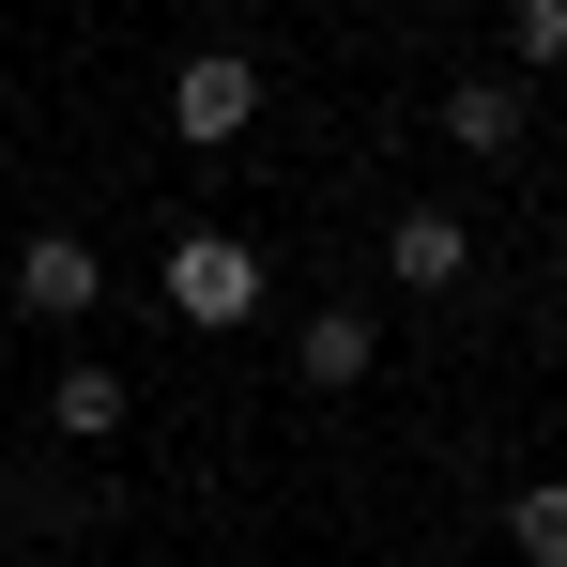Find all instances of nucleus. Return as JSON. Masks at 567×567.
<instances>
[{"mask_svg": "<svg viewBox=\"0 0 567 567\" xmlns=\"http://www.w3.org/2000/svg\"><path fill=\"white\" fill-rule=\"evenodd\" d=\"M154 291H169V322L230 338V322H261V246H230V230H185V246L154 261Z\"/></svg>", "mask_w": 567, "mask_h": 567, "instance_id": "nucleus-1", "label": "nucleus"}, {"mask_svg": "<svg viewBox=\"0 0 567 567\" xmlns=\"http://www.w3.org/2000/svg\"><path fill=\"white\" fill-rule=\"evenodd\" d=\"M246 123H261V62H246V47H185V78H169V138L215 154V138H246Z\"/></svg>", "mask_w": 567, "mask_h": 567, "instance_id": "nucleus-2", "label": "nucleus"}, {"mask_svg": "<svg viewBox=\"0 0 567 567\" xmlns=\"http://www.w3.org/2000/svg\"><path fill=\"white\" fill-rule=\"evenodd\" d=\"M93 291H107V261L78 230H31V246H16V307H31V322H93Z\"/></svg>", "mask_w": 567, "mask_h": 567, "instance_id": "nucleus-3", "label": "nucleus"}, {"mask_svg": "<svg viewBox=\"0 0 567 567\" xmlns=\"http://www.w3.org/2000/svg\"><path fill=\"white\" fill-rule=\"evenodd\" d=\"M461 261H475V230H461V215H445V199H414V215L383 230V277H399V291H445V277H461Z\"/></svg>", "mask_w": 567, "mask_h": 567, "instance_id": "nucleus-4", "label": "nucleus"}, {"mask_svg": "<svg viewBox=\"0 0 567 567\" xmlns=\"http://www.w3.org/2000/svg\"><path fill=\"white\" fill-rule=\"evenodd\" d=\"M369 353H383V338H369V307H307V338H291V369L322 383V399H338V383H369Z\"/></svg>", "mask_w": 567, "mask_h": 567, "instance_id": "nucleus-5", "label": "nucleus"}, {"mask_svg": "<svg viewBox=\"0 0 567 567\" xmlns=\"http://www.w3.org/2000/svg\"><path fill=\"white\" fill-rule=\"evenodd\" d=\"M445 154H522V93L506 78H461L445 93Z\"/></svg>", "mask_w": 567, "mask_h": 567, "instance_id": "nucleus-6", "label": "nucleus"}, {"mask_svg": "<svg viewBox=\"0 0 567 567\" xmlns=\"http://www.w3.org/2000/svg\"><path fill=\"white\" fill-rule=\"evenodd\" d=\"M47 414H62V445H107V430H123V369H62Z\"/></svg>", "mask_w": 567, "mask_h": 567, "instance_id": "nucleus-7", "label": "nucleus"}, {"mask_svg": "<svg viewBox=\"0 0 567 567\" xmlns=\"http://www.w3.org/2000/svg\"><path fill=\"white\" fill-rule=\"evenodd\" d=\"M506 553H522V567H567V475H553V491H522V506H506Z\"/></svg>", "mask_w": 567, "mask_h": 567, "instance_id": "nucleus-8", "label": "nucleus"}, {"mask_svg": "<svg viewBox=\"0 0 567 567\" xmlns=\"http://www.w3.org/2000/svg\"><path fill=\"white\" fill-rule=\"evenodd\" d=\"M522 62H567V0H522Z\"/></svg>", "mask_w": 567, "mask_h": 567, "instance_id": "nucleus-9", "label": "nucleus"}]
</instances>
